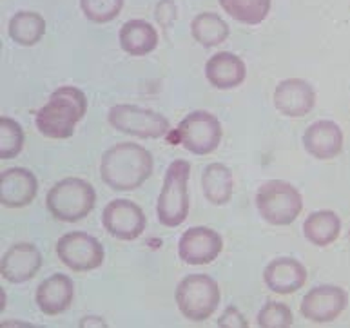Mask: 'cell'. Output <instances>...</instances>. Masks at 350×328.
<instances>
[{
	"instance_id": "obj_1",
	"label": "cell",
	"mask_w": 350,
	"mask_h": 328,
	"mask_svg": "<svg viewBox=\"0 0 350 328\" xmlns=\"http://www.w3.org/2000/svg\"><path fill=\"white\" fill-rule=\"evenodd\" d=\"M152 154L146 147L122 141L104 152L100 162L102 182L116 193L140 189L152 174Z\"/></svg>"
},
{
	"instance_id": "obj_2",
	"label": "cell",
	"mask_w": 350,
	"mask_h": 328,
	"mask_svg": "<svg viewBox=\"0 0 350 328\" xmlns=\"http://www.w3.org/2000/svg\"><path fill=\"white\" fill-rule=\"evenodd\" d=\"M88 111V98L84 91L75 85H62L53 91L47 104L37 113L35 124L40 135L51 140L71 138L77 125Z\"/></svg>"
},
{
	"instance_id": "obj_3",
	"label": "cell",
	"mask_w": 350,
	"mask_h": 328,
	"mask_svg": "<svg viewBox=\"0 0 350 328\" xmlns=\"http://www.w3.org/2000/svg\"><path fill=\"white\" fill-rule=\"evenodd\" d=\"M96 204V191L82 178H64L49 189L46 207L53 218L66 223L84 219Z\"/></svg>"
},
{
	"instance_id": "obj_4",
	"label": "cell",
	"mask_w": 350,
	"mask_h": 328,
	"mask_svg": "<svg viewBox=\"0 0 350 328\" xmlns=\"http://www.w3.org/2000/svg\"><path fill=\"white\" fill-rule=\"evenodd\" d=\"M189 176H191V163L187 160H174L167 167L157 202L158 221L163 227L174 229L187 219L189 207H191L187 189Z\"/></svg>"
},
{
	"instance_id": "obj_5",
	"label": "cell",
	"mask_w": 350,
	"mask_h": 328,
	"mask_svg": "<svg viewBox=\"0 0 350 328\" xmlns=\"http://www.w3.org/2000/svg\"><path fill=\"white\" fill-rule=\"evenodd\" d=\"M174 299L183 318L202 323L216 312L221 301V292L216 279L207 274H191L178 283Z\"/></svg>"
},
{
	"instance_id": "obj_6",
	"label": "cell",
	"mask_w": 350,
	"mask_h": 328,
	"mask_svg": "<svg viewBox=\"0 0 350 328\" xmlns=\"http://www.w3.org/2000/svg\"><path fill=\"white\" fill-rule=\"evenodd\" d=\"M258 213L267 223L285 227L296 221L304 210V198L293 183L283 180H269L258 189Z\"/></svg>"
},
{
	"instance_id": "obj_7",
	"label": "cell",
	"mask_w": 350,
	"mask_h": 328,
	"mask_svg": "<svg viewBox=\"0 0 350 328\" xmlns=\"http://www.w3.org/2000/svg\"><path fill=\"white\" fill-rule=\"evenodd\" d=\"M107 120L116 131H120L124 135L136 136V138H144V140L162 138V136H167L171 131V124L165 116L147 107H140V105H115L109 109Z\"/></svg>"
},
{
	"instance_id": "obj_8",
	"label": "cell",
	"mask_w": 350,
	"mask_h": 328,
	"mask_svg": "<svg viewBox=\"0 0 350 328\" xmlns=\"http://www.w3.org/2000/svg\"><path fill=\"white\" fill-rule=\"evenodd\" d=\"M176 136L185 151L193 152L196 156H205L218 149L224 129L213 113L193 111L180 122Z\"/></svg>"
},
{
	"instance_id": "obj_9",
	"label": "cell",
	"mask_w": 350,
	"mask_h": 328,
	"mask_svg": "<svg viewBox=\"0 0 350 328\" xmlns=\"http://www.w3.org/2000/svg\"><path fill=\"white\" fill-rule=\"evenodd\" d=\"M57 256L71 271L89 272L104 263L105 250L96 238L77 230L64 234L57 241Z\"/></svg>"
},
{
	"instance_id": "obj_10",
	"label": "cell",
	"mask_w": 350,
	"mask_h": 328,
	"mask_svg": "<svg viewBox=\"0 0 350 328\" xmlns=\"http://www.w3.org/2000/svg\"><path fill=\"white\" fill-rule=\"evenodd\" d=\"M102 225L105 232H109L116 240L133 241L144 234L147 219L140 205H136L131 200L120 198L105 205Z\"/></svg>"
},
{
	"instance_id": "obj_11",
	"label": "cell",
	"mask_w": 350,
	"mask_h": 328,
	"mask_svg": "<svg viewBox=\"0 0 350 328\" xmlns=\"http://www.w3.org/2000/svg\"><path fill=\"white\" fill-rule=\"evenodd\" d=\"M347 305H349V294L345 288L336 285H319L305 294L299 310L308 321L325 325L340 318L345 312Z\"/></svg>"
},
{
	"instance_id": "obj_12",
	"label": "cell",
	"mask_w": 350,
	"mask_h": 328,
	"mask_svg": "<svg viewBox=\"0 0 350 328\" xmlns=\"http://www.w3.org/2000/svg\"><path fill=\"white\" fill-rule=\"evenodd\" d=\"M224 238L209 227L185 230L178 241V256L185 265H207L221 254Z\"/></svg>"
},
{
	"instance_id": "obj_13",
	"label": "cell",
	"mask_w": 350,
	"mask_h": 328,
	"mask_svg": "<svg viewBox=\"0 0 350 328\" xmlns=\"http://www.w3.org/2000/svg\"><path fill=\"white\" fill-rule=\"evenodd\" d=\"M274 105L288 118H304L316 105V91L307 80H282L274 89Z\"/></svg>"
},
{
	"instance_id": "obj_14",
	"label": "cell",
	"mask_w": 350,
	"mask_h": 328,
	"mask_svg": "<svg viewBox=\"0 0 350 328\" xmlns=\"http://www.w3.org/2000/svg\"><path fill=\"white\" fill-rule=\"evenodd\" d=\"M42 266V254L33 243H16L10 247L0 260V274L5 282L18 285L37 276Z\"/></svg>"
},
{
	"instance_id": "obj_15",
	"label": "cell",
	"mask_w": 350,
	"mask_h": 328,
	"mask_svg": "<svg viewBox=\"0 0 350 328\" xmlns=\"http://www.w3.org/2000/svg\"><path fill=\"white\" fill-rule=\"evenodd\" d=\"M38 194V180L24 167H11L0 174V204L8 208L27 207Z\"/></svg>"
},
{
	"instance_id": "obj_16",
	"label": "cell",
	"mask_w": 350,
	"mask_h": 328,
	"mask_svg": "<svg viewBox=\"0 0 350 328\" xmlns=\"http://www.w3.org/2000/svg\"><path fill=\"white\" fill-rule=\"evenodd\" d=\"M343 131L336 122L318 120L308 125L304 135L305 151L316 160H332L343 151Z\"/></svg>"
},
{
	"instance_id": "obj_17",
	"label": "cell",
	"mask_w": 350,
	"mask_h": 328,
	"mask_svg": "<svg viewBox=\"0 0 350 328\" xmlns=\"http://www.w3.org/2000/svg\"><path fill=\"white\" fill-rule=\"evenodd\" d=\"M263 282L274 294H293L307 283V269L301 261L294 258L272 260L263 271Z\"/></svg>"
},
{
	"instance_id": "obj_18",
	"label": "cell",
	"mask_w": 350,
	"mask_h": 328,
	"mask_svg": "<svg viewBox=\"0 0 350 328\" xmlns=\"http://www.w3.org/2000/svg\"><path fill=\"white\" fill-rule=\"evenodd\" d=\"M75 299L73 279L64 274H53L44 279L37 288L35 301L40 312L46 316H58L66 312Z\"/></svg>"
},
{
	"instance_id": "obj_19",
	"label": "cell",
	"mask_w": 350,
	"mask_h": 328,
	"mask_svg": "<svg viewBox=\"0 0 350 328\" xmlns=\"http://www.w3.org/2000/svg\"><path fill=\"white\" fill-rule=\"evenodd\" d=\"M247 77L245 62L238 55L219 51L205 64V79L216 89H234L243 83Z\"/></svg>"
},
{
	"instance_id": "obj_20",
	"label": "cell",
	"mask_w": 350,
	"mask_h": 328,
	"mask_svg": "<svg viewBox=\"0 0 350 328\" xmlns=\"http://www.w3.org/2000/svg\"><path fill=\"white\" fill-rule=\"evenodd\" d=\"M120 47L131 57H146L158 46V31L152 24L142 18L127 20L118 33Z\"/></svg>"
},
{
	"instance_id": "obj_21",
	"label": "cell",
	"mask_w": 350,
	"mask_h": 328,
	"mask_svg": "<svg viewBox=\"0 0 350 328\" xmlns=\"http://www.w3.org/2000/svg\"><path fill=\"white\" fill-rule=\"evenodd\" d=\"M202 189L209 204L221 207L229 204L234 193V176L229 167L224 163H209L202 174Z\"/></svg>"
},
{
	"instance_id": "obj_22",
	"label": "cell",
	"mask_w": 350,
	"mask_h": 328,
	"mask_svg": "<svg viewBox=\"0 0 350 328\" xmlns=\"http://www.w3.org/2000/svg\"><path fill=\"white\" fill-rule=\"evenodd\" d=\"M341 234V218L334 210H316L304 221V236L314 247L332 245Z\"/></svg>"
},
{
	"instance_id": "obj_23",
	"label": "cell",
	"mask_w": 350,
	"mask_h": 328,
	"mask_svg": "<svg viewBox=\"0 0 350 328\" xmlns=\"http://www.w3.org/2000/svg\"><path fill=\"white\" fill-rule=\"evenodd\" d=\"M8 33L11 40L16 42L18 46H37L46 35V20L40 13H35V11H18L11 16Z\"/></svg>"
},
{
	"instance_id": "obj_24",
	"label": "cell",
	"mask_w": 350,
	"mask_h": 328,
	"mask_svg": "<svg viewBox=\"0 0 350 328\" xmlns=\"http://www.w3.org/2000/svg\"><path fill=\"white\" fill-rule=\"evenodd\" d=\"M229 24L213 11L200 13L191 22V35L200 46L216 47L229 38Z\"/></svg>"
},
{
	"instance_id": "obj_25",
	"label": "cell",
	"mask_w": 350,
	"mask_h": 328,
	"mask_svg": "<svg viewBox=\"0 0 350 328\" xmlns=\"http://www.w3.org/2000/svg\"><path fill=\"white\" fill-rule=\"evenodd\" d=\"M221 10L234 20L258 26L265 20L271 13L272 0H218Z\"/></svg>"
},
{
	"instance_id": "obj_26",
	"label": "cell",
	"mask_w": 350,
	"mask_h": 328,
	"mask_svg": "<svg viewBox=\"0 0 350 328\" xmlns=\"http://www.w3.org/2000/svg\"><path fill=\"white\" fill-rule=\"evenodd\" d=\"M24 147V131L21 124L10 116L0 118V158L11 160L21 154Z\"/></svg>"
},
{
	"instance_id": "obj_27",
	"label": "cell",
	"mask_w": 350,
	"mask_h": 328,
	"mask_svg": "<svg viewBox=\"0 0 350 328\" xmlns=\"http://www.w3.org/2000/svg\"><path fill=\"white\" fill-rule=\"evenodd\" d=\"M85 18L94 24L113 22L124 10V0H80Z\"/></svg>"
},
{
	"instance_id": "obj_28",
	"label": "cell",
	"mask_w": 350,
	"mask_h": 328,
	"mask_svg": "<svg viewBox=\"0 0 350 328\" xmlns=\"http://www.w3.org/2000/svg\"><path fill=\"white\" fill-rule=\"evenodd\" d=\"M293 323L294 316L285 303L267 301L258 312V327L262 328H288Z\"/></svg>"
},
{
	"instance_id": "obj_29",
	"label": "cell",
	"mask_w": 350,
	"mask_h": 328,
	"mask_svg": "<svg viewBox=\"0 0 350 328\" xmlns=\"http://www.w3.org/2000/svg\"><path fill=\"white\" fill-rule=\"evenodd\" d=\"M218 327L224 328H247L249 323H247L245 316L234 307V305H230L224 310L221 314V318L218 319Z\"/></svg>"
},
{
	"instance_id": "obj_30",
	"label": "cell",
	"mask_w": 350,
	"mask_h": 328,
	"mask_svg": "<svg viewBox=\"0 0 350 328\" xmlns=\"http://www.w3.org/2000/svg\"><path fill=\"white\" fill-rule=\"evenodd\" d=\"M157 20L162 27H169L176 18V5H174L173 0H162L160 4L157 5Z\"/></svg>"
},
{
	"instance_id": "obj_31",
	"label": "cell",
	"mask_w": 350,
	"mask_h": 328,
	"mask_svg": "<svg viewBox=\"0 0 350 328\" xmlns=\"http://www.w3.org/2000/svg\"><path fill=\"white\" fill-rule=\"evenodd\" d=\"M79 327L85 328V327H100V328H105L107 323H105L102 318H96V316H88V318H82L80 319Z\"/></svg>"
}]
</instances>
